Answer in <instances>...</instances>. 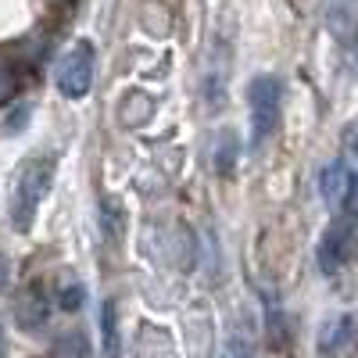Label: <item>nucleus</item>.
<instances>
[{"mask_svg":"<svg viewBox=\"0 0 358 358\" xmlns=\"http://www.w3.org/2000/svg\"><path fill=\"white\" fill-rule=\"evenodd\" d=\"M94 69H97V50L90 40H76L62 57H57V69H54V83L57 90L69 97V101H79L90 94L94 86Z\"/></svg>","mask_w":358,"mask_h":358,"instance_id":"3","label":"nucleus"},{"mask_svg":"<svg viewBox=\"0 0 358 358\" xmlns=\"http://www.w3.org/2000/svg\"><path fill=\"white\" fill-rule=\"evenodd\" d=\"M226 358H251V344L244 337H233L229 348H226Z\"/></svg>","mask_w":358,"mask_h":358,"instance_id":"11","label":"nucleus"},{"mask_svg":"<svg viewBox=\"0 0 358 358\" xmlns=\"http://www.w3.org/2000/svg\"><path fill=\"white\" fill-rule=\"evenodd\" d=\"M115 315H118L115 301H104V308H101V326H104V348H108L111 358H118V322H115Z\"/></svg>","mask_w":358,"mask_h":358,"instance_id":"9","label":"nucleus"},{"mask_svg":"<svg viewBox=\"0 0 358 358\" xmlns=\"http://www.w3.org/2000/svg\"><path fill=\"white\" fill-rule=\"evenodd\" d=\"M348 201H351V212H358V179H355V187H351V197H348Z\"/></svg>","mask_w":358,"mask_h":358,"instance_id":"13","label":"nucleus"},{"mask_svg":"<svg viewBox=\"0 0 358 358\" xmlns=\"http://www.w3.org/2000/svg\"><path fill=\"white\" fill-rule=\"evenodd\" d=\"M79 305H83V287H72V290L65 287V290H62V308H69V312H76Z\"/></svg>","mask_w":358,"mask_h":358,"instance_id":"10","label":"nucleus"},{"mask_svg":"<svg viewBox=\"0 0 358 358\" xmlns=\"http://www.w3.org/2000/svg\"><path fill=\"white\" fill-rule=\"evenodd\" d=\"M351 187H355V179L348 172V162H330L322 169V179H319V194L326 201V208H341L344 197H351Z\"/></svg>","mask_w":358,"mask_h":358,"instance_id":"7","label":"nucleus"},{"mask_svg":"<svg viewBox=\"0 0 358 358\" xmlns=\"http://www.w3.org/2000/svg\"><path fill=\"white\" fill-rule=\"evenodd\" d=\"M50 179H54V165L47 158H29L22 162L18 176H15V190H11V226L15 229H29L40 212V204L50 190Z\"/></svg>","mask_w":358,"mask_h":358,"instance_id":"1","label":"nucleus"},{"mask_svg":"<svg viewBox=\"0 0 358 358\" xmlns=\"http://www.w3.org/2000/svg\"><path fill=\"white\" fill-rule=\"evenodd\" d=\"M4 283H8V265H4V258H0V290H4Z\"/></svg>","mask_w":358,"mask_h":358,"instance_id":"14","label":"nucleus"},{"mask_svg":"<svg viewBox=\"0 0 358 358\" xmlns=\"http://www.w3.org/2000/svg\"><path fill=\"white\" fill-rule=\"evenodd\" d=\"M0 358H4V334H0Z\"/></svg>","mask_w":358,"mask_h":358,"instance_id":"15","label":"nucleus"},{"mask_svg":"<svg viewBox=\"0 0 358 358\" xmlns=\"http://www.w3.org/2000/svg\"><path fill=\"white\" fill-rule=\"evenodd\" d=\"M330 22V33L344 43V47H358V8H351L348 0H337L326 15Z\"/></svg>","mask_w":358,"mask_h":358,"instance_id":"8","label":"nucleus"},{"mask_svg":"<svg viewBox=\"0 0 358 358\" xmlns=\"http://www.w3.org/2000/svg\"><path fill=\"white\" fill-rule=\"evenodd\" d=\"M355 341H358L355 315H334V319H326L322 330H319V355L322 358H341Z\"/></svg>","mask_w":358,"mask_h":358,"instance_id":"5","label":"nucleus"},{"mask_svg":"<svg viewBox=\"0 0 358 358\" xmlns=\"http://www.w3.org/2000/svg\"><path fill=\"white\" fill-rule=\"evenodd\" d=\"M358 255V222L355 219H341L322 233V241L315 248L319 268L322 273H341V268Z\"/></svg>","mask_w":358,"mask_h":358,"instance_id":"4","label":"nucleus"},{"mask_svg":"<svg viewBox=\"0 0 358 358\" xmlns=\"http://www.w3.org/2000/svg\"><path fill=\"white\" fill-rule=\"evenodd\" d=\"M248 108H251V143L262 147L280 126L283 111V86L276 76H258L248 83Z\"/></svg>","mask_w":358,"mask_h":358,"instance_id":"2","label":"nucleus"},{"mask_svg":"<svg viewBox=\"0 0 358 358\" xmlns=\"http://www.w3.org/2000/svg\"><path fill=\"white\" fill-rule=\"evenodd\" d=\"M11 90H15V76H11V69L0 65V101H8Z\"/></svg>","mask_w":358,"mask_h":358,"instance_id":"12","label":"nucleus"},{"mask_svg":"<svg viewBox=\"0 0 358 358\" xmlns=\"http://www.w3.org/2000/svg\"><path fill=\"white\" fill-rule=\"evenodd\" d=\"M15 319L22 330H40V326L47 322V297H43V287L40 283H29L22 287V294L15 297Z\"/></svg>","mask_w":358,"mask_h":358,"instance_id":"6","label":"nucleus"}]
</instances>
